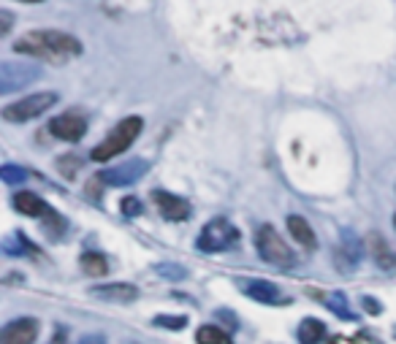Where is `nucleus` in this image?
<instances>
[{"label": "nucleus", "instance_id": "nucleus-1", "mask_svg": "<svg viewBox=\"0 0 396 344\" xmlns=\"http://www.w3.org/2000/svg\"><path fill=\"white\" fill-rule=\"evenodd\" d=\"M17 54H30L35 60H47V63H68L71 57L82 54V41L63 30H30L14 44Z\"/></svg>", "mask_w": 396, "mask_h": 344}, {"label": "nucleus", "instance_id": "nucleus-2", "mask_svg": "<svg viewBox=\"0 0 396 344\" xmlns=\"http://www.w3.org/2000/svg\"><path fill=\"white\" fill-rule=\"evenodd\" d=\"M144 130V122L141 117H125V120L109 133V138H104L95 149H92V160H98V163H104L109 157L120 155V152H128L131 149V144L138 138V133Z\"/></svg>", "mask_w": 396, "mask_h": 344}, {"label": "nucleus", "instance_id": "nucleus-3", "mask_svg": "<svg viewBox=\"0 0 396 344\" xmlns=\"http://www.w3.org/2000/svg\"><path fill=\"white\" fill-rule=\"evenodd\" d=\"M256 247H258L260 258L266 263H272L277 269H293L296 266V252L282 241V236L277 233L272 225H260L256 233Z\"/></svg>", "mask_w": 396, "mask_h": 344}, {"label": "nucleus", "instance_id": "nucleus-4", "mask_svg": "<svg viewBox=\"0 0 396 344\" xmlns=\"http://www.w3.org/2000/svg\"><path fill=\"white\" fill-rule=\"evenodd\" d=\"M239 239V228L231 225L225 217H217V220L204 225V231L198 236V250L201 252H225V250H234Z\"/></svg>", "mask_w": 396, "mask_h": 344}, {"label": "nucleus", "instance_id": "nucleus-5", "mask_svg": "<svg viewBox=\"0 0 396 344\" xmlns=\"http://www.w3.org/2000/svg\"><path fill=\"white\" fill-rule=\"evenodd\" d=\"M57 104V95L54 92H35L28 95L17 104H8L3 109V120L6 122H30L35 117H41L47 109H52Z\"/></svg>", "mask_w": 396, "mask_h": 344}, {"label": "nucleus", "instance_id": "nucleus-6", "mask_svg": "<svg viewBox=\"0 0 396 344\" xmlns=\"http://www.w3.org/2000/svg\"><path fill=\"white\" fill-rule=\"evenodd\" d=\"M41 79V68L33 63H0V92L8 95L19 87H28Z\"/></svg>", "mask_w": 396, "mask_h": 344}, {"label": "nucleus", "instance_id": "nucleus-7", "mask_svg": "<svg viewBox=\"0 0 396 344\" xmlns=\"http://www.w3.org/2000/svg\"><path fill=\"white\" fill-rule=\"evenodd\" d=\"M147 171H150V163L141 160V157H133V160H125L120 166H112L109 171L101 173V179L109 188H128V185H136Z\"/></svg>", "mask_w": 396, "mask_h": 344}, {"label": "nucleus", "instance_id": "nucleus-8", "mask_svg": "<svg viewBox=\"0 0 396 344\" xmlns=\"http://www.w3.org/2000/svg\"><path fill=\"white\" fill-rule=\"evenodd\" d=\"M38 336V320L35 317H19L11 320L0 333V344H33Z\"/></svg>", "mask_w": 396, "mask_h": 344}, {"label": "nucleus", "instance_id": "nucleus-9", "mask_svg": "<svg viewBox=\"0 0 396 344\" xmlns=\"http://www.w3.org/2000/svg\"><path fill=\"white\" fill-rule=\"evenodd\" d=\"M152 198H155V204H157V211H160L169 223H185L190 217V204L185 198H179V195H174V192H166V190H157Z\"/></svg>", "mask_w": 396, "mask_h": 344}, {"label": "nucleus", "instance_id": "nucleus-10", "mask_svg": "<svg viewBox=\"0 0 396 344\" xmlns=\"http://www.w3.org/2000/svg\"><path fill=\"white\" fill-rule=\"evenodd\" d=\"M49 130L60 141H79L87 133V120L82 114H60L49 122Z\"/></svg>", "mask_w": 396, "mask_h": 344}, {"label": "nucleus", "instance_id": "nucleus-11", "mask_svg": "<svg viewBox=\"0 0 396 344\" xmlns=\"http://www.w3.org/2000/svg\"><path fill=\"white\" fill-rule=\"evenodd\" d=\"M90 293L95 298H104L109 304H131L138 298V288L131 282H104V285H95L90 288Z\"/></svg>", "mask_w": 396, "mask_h": 344}, {"label": "nucleus", "instance_id": "nucleus-12", "mask_svg": "<svg viewBox=\"0 0 396 344\" xmlns=\"http://www.w3.org/2000/svg\"><path fill=\"white\" fill-rule=\"evenodd\" d=\"M244 293H247L253 301L269 304V307H277L280 301H285V298H282V290L277 288L275 282H266V279H250V282L244 285Z\"/></svg>", "mask_w": 396, "mask_h": 344}, {"label": "nucleus", "instance_id": "nucleus-13", "mask_svg": "<svg viewBox=\"0 0 396 344\" xmlns=\"http://www.w3.org/2000/svg\"><path fill=\"white\" fill-rule=\"evenodd\" d=\"M366 250H369V255L375 258V263H378L380 269H385V271L396 269V252L380 233H369L366 236Z\"/></svg>", "mask_w": 396, "mask_h": 344}, {"label": "nucleus", "instance_id": "nucleus-14", "mask_svg": "<svg viewBox=\"0 0 396 344\" xmlns=\"http://www.w3.org/2000/svg\"><path fill=\"white\" fill-rule=\"evenodd\" d=\"M14 207H17L22 214H28V217H41V214L49 211V207H47L35 192H30V190H22V192L14 195Z\"/></svg>", "mask_w": 396, "mask_h": 344}, {"label": "nucleus", "instance_id": "nucleus-15", "mask_svg": "<svg viewBox=\"0 0 396 344\" xmlns=\"http://www.w3.org/2000/svg\"><path fill=\"white\" fill-rule=\"evenodd\" d=\"M288 231H291V236L301 247H307V250H315V244H318V239H315V231L310 228V223L304 220V217H299V214H291L288 217Z\"/></svg>", "mask_w": 396, "mask_h": 344}, {"label": "nucleus", "instance_id": "nucleus-16", "mask_svg": "<svg viewBox=\"0 0 396 344\" xmlns=\"http://www.w3.org/2000/svg\"><path fill=\"white\" fill-rule=\"evenodd\" d=\"M323 336H326V326L320 320H315V317L301 320V326H299V342L301 344H318Z\"/></svg>", "mask_w": 396, "mask_h": 344}, {"label": "nucleus", "instance_id": "nucleus-17", "mask_svg": "<svg viewBox=\"0 0 396 344\" xmlns=\"http://www.w3.org/2000/svg\"><path fill=\"white\" fill-rule=\"evenodd\" d=\"M196 342L198 344H234L231 336L220 326H201L196 331Z\"/></svg>", "mask_w": 396, "mask_h": 344}, {"label": "nucleus", "instance_id": "nucleus-18", "mask_svg": "<svg viewBox=\"0 0 396 344\" xmlns=\"http://www.w3.org/2000/svg\"><path fill=\"white\" fill-rule=\"evenodd\" d=\"M82 269H85L90 276H104L109 271V260L101 255V252H85L82 255Z\"/></svg>", "mask_w": 396, "mask_h": 344}, {"label": "nucleus", "instance_id": "nucleus-19", "mask_svg": "<svg viewBox=\"0 0 396 344\" xmlns=\"http://www.w3.org/2000/svg\"><path fill=\"white\" fill-rule=\"evenodd\" d=\"M326 307L337 317H342V320H353V312H350V307H347V298H344L342 293H331V295H326Z\"/></svg>", "mask_w": 396, "mask_h": 344}, {"label": "nucleus", "instance_id": "nucleus-20", "mask_svg": "<svg viewBox=\"0 0 396 344\" xmlns=\"http://www.w3.org/2000/svg\"><path fill=\"white\" fill-rule=\"evenodd\" d=\"M155 326L169 328V331H182V328L188 326V317L185 314H157Z\"/></svg>", "mask_w": 396, "mask_h": 344}, {"label": "nucleus", "instance_id": "nucleus-21", "mask_svg": "<svg viewBox=\"0 0 396 344\" xmlns=\"http://www.w3.org/2000/svg\"><path fill=\"white\" fill-rule=\"evenodd\" d=\"M155 274L166 276V279H185L188 276V269L185 266H176V263H157L155 266Z\"/></svg>", "mask_w": 396, "mask_h": 344}, {"label": "nucleus", "instance_id": "nucleus-22", "mask_svg": "<svg viewBox=\"0 0 396 344\" xmlns=\"http://www.w3.org/2000/svg\"><path fill=\"white\" fill-rule=\"evenodd\" d=\"M25 176H28V173L22 171L19 166H11V163H6V166L0 168V179H3L6 185H19V182H25Z\"/></svg>", "mask_w": 396, "mask_h": 344}, {"label": "nucleus", "instance_id": "nucleus-23", "mask_svg": "<svg viewBox=\"0 0 396 344\" xmlns=\"http://www.w3.org/2000/svg\"><path fill=\"white\" fill-rule=\"evenodd\" d=\"M120 209L125 217H136V214H141V204H138V198H133V195H131V198H122Z\"/></svg>", "mask_w": 396, "mask_h": 344}, {"label": "nucleus", "instance_id": "nucleus-24", "mask_svg": "<svg viewBox=\"0 0 396 344\" xmlns=\"http://www.w3.org/2000/svg\"><path fill=\"white\" fill-rule=\"evenodd\" d=\"M11 25H14V17H11V11H0V35H8V30H11Z\"/></svg>", "mask_w": 396, "mask_h": 344}, {"label": "nucleus", "instance_id": "nucleus-25", "mask_svg": "<svg viewBox=\"0 0 396 344\" xmlns=\"http://www.w3.org/2000/svg\"><path fill=\"white\" fill-rule=\"evenodd\" d=\"M364 309L372 312V314H380V312H383V307H380L375 298H369V295H366V298H364Z\"/></svg>", "mask_w": 396, "mask_h": 344}, {"label": "nucleus", "instance_id": "nucleus-26", "mask_svg": "<svg viewBox=\"0 0 396 344\" xmlns=\"http://www.w3.org/2000/svg\"><path fill=\"white\" fill-rule=\"evenodd\" d=\"M79 344H106V339L101 333H87V336L79 339Z\"/></svg>", "mask_w": 396, "mask_h": 344}, {"label": "nucleus", "instance_id": "nucleus-27", "mask_svg": "<svg viewBox=\"0 0 396 344\" xmlns=\"http://www.w3.org/2000/svg\"><path fill=\"white\" fill-rule=\"evenodd\" d=\"M19 3H44V0H19Z\"/></svg>", "mask_w": 396, "mask_h": 344}, {"label": "nucleus", "instance_id": "nucleus-28", "mask_svg": "<svg viewBox=\"0 0 396 344\" xmlns=\"http://www.w3.org/2000/svg\"><path fill=\"white\" fill-rule=\"evenodd\" d=\"M394 225H396V214H394Z\"/></svg>", "mask_w": 396, "mask_h": 344}]
</instances>
